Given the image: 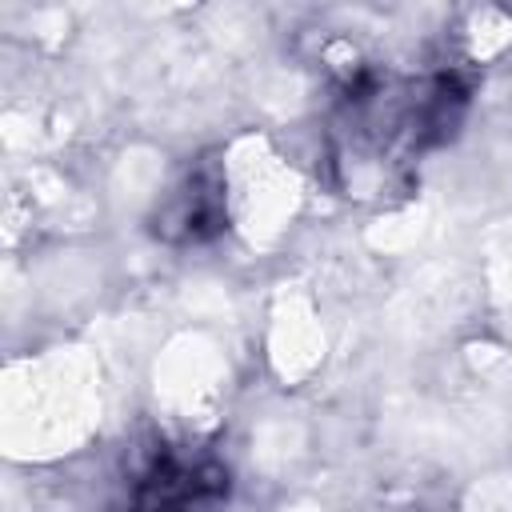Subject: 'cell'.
<instances>
[{"instance_id":"cell-2","label":"cell","mask_w":512,"mask_h":512,"mask_svg":"<svg viewBox=\"0 0 512 512\" xmlns=\"http://www.w3.org/2000/svg\"><path fill=\"white\" fill-rule=\"evenodd\" d=\"M228 228V184L212 156L192 160V168L168 188L152 212V236L164 244H208Z\"/></svg>"},{"instance_id":"cell-1","label":"cell","mask_w":512,"mask_h":512,"mask_svg":"<svg viewBox=\"0 0 512 512\" xmlns=\"http://www.w3.org/2000/svg\"><path fill=\"white\" fill-rule=\"evenodd\" d=\"M232 492V472L204 448H156L128 484L120 512H220Z\"/></svg>"}]
</instances>
